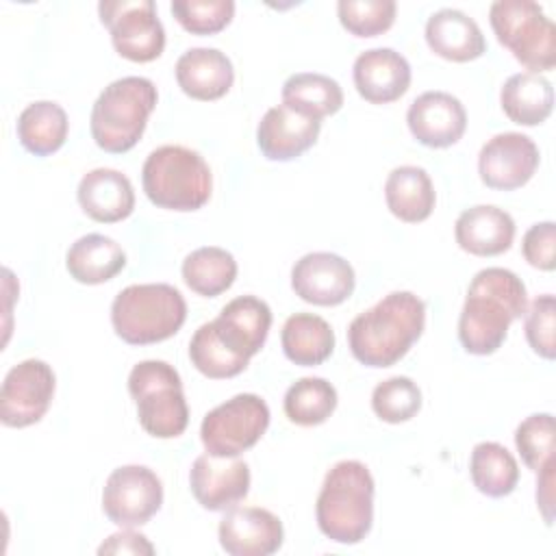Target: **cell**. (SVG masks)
Segmentation results:
<instances>
[{"label":"cell","instance_id":"obj_13","mask_svg":"<svg viewBox=\"0 0 556 556\" xmlns=\"http://www.w3.org/2000/svg\"><path fill=\"white\" fill-rule=\"evenodd\" d=\"M539 167L536 143L521 132H500L491 137L478 154L480 180L500 191L523 187Z\"/></svg>","mask_w":556,"mask_h":556},{"label":"cell","instance_id":"obj_19","mask_svg":"<svg viewBox=\"0 0 556 556\" xmlns=\"http://www.w3.org/2000/svg\"><path fill=\"white\" fill-rule=\"evenodd\" d=\"M352 78L358 96L371 104L400 100L410 87V65L393 48H371L356 56Z\"/></svg>","mask_w":556,"mask_h":556},{"label":"cell","instance_id":"obj_24","mask_svg":"<svg viewBox=\"0 0 556 556\" xmlns=\"http://www.w3.org/2000/svg\"><path fill=\"white\" fill-rule=\"evenodd\" d=\"M428 48L454 63H467L486 52V41L473 17L458 9H439L426 22Z\"/></svg>","mask_w":556,"mask_h":556},{"label":"cell","instance_id":"obj_32","mask_svg":"<svg viewBox=\"0 0 556 556\" xmlns=\"http://www.w3.org/2000/svg\"><path fill=\"white\" fill-rule=\"evenodd\" d=\"M180 271L191 291L204 298H215L232 287L237 278V261L224 248L204 245L185 256Z\"/></svg>","mask_w":556,"mask_h":556},{"label":"cell","instance_id":"obj_23","mask_svg":"<svg viewBox=\"0 0 556 556\" xmlns=\"http://www.w3.org/2000/svg\"><path fill=\"white\" fill-rule=\"evenodd\" d=\"M176 80L193 100H219L235 83L230 59L217 48H189L176 61Z\"/></svg>","mask_w":556,"mask_h":556},{"label":"cell","instance_id":"obj_29","mask_svg":"<svg viewBox=\"0 0 556 556\" xmlns=\"http://www.w3.org/2000/svg\"><path fill=\"white\" fill-rule=\"evenodd\" d=\"M67 113L52 100L30 102L17 117V139L35 156L54 154L67 139Z\"/></svg>","mask_w":556,"mask_h":556},{"label":"cell","instance_id":"obj_18","mask_svg":"<svg viewBox=\"0 0 556 556\" xmlns=\"http://www.w3.org/2000/svg\"><path fill=\"white\" fill-rule=\"evenodd\" d=\"M211 324L217 339L235 356L250 361L265 345L271 328V308L256 295H239Z\"/></svg>","mask_w":556,"mask_h":556},{"label":"cell","instance_id":"obj_2","mask_svg":"<svg viewBox=\"0 0 556 556\" xmlns=\"http://www.w3.org/2000/svg\"><path fill=\"white\" fill-rule=\"evenodd\" d=\"M424 326V300L410 291H393L350 321L348 345L365 367H391L415 345Z\"/></svg>","mask_w":556,"mask_h":556},{"label":"cell","instance_id":"obj_37","mask_svg":"<svg viewBox=\"0 0 556 556\" xmlns=\"http://www.w3.org/2000/svg\"><path fill=\"white\" fill-rule=\"evenodd\" d=\"M393 0H339L337 13L341 26L354 37H376L395 22Z\"/></svg>","mask_w":556,"mask_h":556},{"label":"cell","instance_id":"obj_15","mask_svg":"<svg viewBox=\"0 0 556 556\" xmlns=\"http://www.w3.org/2000/svg\"><path fill=\"white\" fill-rule=\"evenodd\" d=\"M250 467L241 458L202 454L189 471V486L198 504L206 510H230L250 493Z\"/></svg>","mask_w":556,"mask_h":556},{"label":"cell","instance_id":"obj_28","mask_svg":"<svg viewBox=\"0 0 556 556\" xmlns=\"http://www.w3.org/2000/svg\"><path fill=\"white\" fill-rule=\"evenodd\" d=\"M280 343L291 363L315 367L332 354L334 332L324 317L313 313H295L285 321Z\"/></svg>","mask_w":556,"mask_h":556},{"label":"cell","instance_id":"obj_39","mask_svg":"<svg viewBox=\"0 0 556 556\" xmlns=\"http://www.w3.org/2000/svg\"><path fill=\"white\" fill-rule=\"evenodd\" d=\"M526 321H523V330H526V339L530 343V348L552 361L556 356V339H554V328H556V300L552 293H543L539 295L530 308H526Z\"/></svg>","mask_w":556,"mask_h":556},{"label":"cell","instance_id":"obj_33","mask_svg":"<svg viewBox=\"0 0 556 556\" xmlns=\"http://www.w3.org/2000/svg\"><path fill=\"white\" fill-rule=\"evenodd\" d=\"M285 415L298 426H319L337 408V389L319 376L293 382L285 393Z\"/></svg>","mask_w":556,"mask_h":556},{"label":"cell","instance_id":"obj_41","mask_svg":"<svg viewBox=\"0 0 556 556\" xmlns=\"http://www.w3.org/2000/svg\"><path fill=\"white\" fill-rule=\"evenodd\" d=\"M98 554H154V545L139 532L130 528L111 534L100 547Z\"/></svg>","mask_w":556,"mask_h":556},{"label":"cell","instance_id":"obj_34","mask_svg":"<svg viewBox=\"0 0 556 556\" xmlns=\"http://www.w3.org/2000/svg\"><path fill=\"white\" fill-rule=\"evenodd\" d=\"M189 358L193 363V367L213 380H222V378H235L239 376L250 361L235 356L215 334L213 324L206 321L202 324L191 341H189Z\"/></svg>","mask_w":556,"mask_h":556},{"label":"cell","instance_id":"obj_10","mask_svg":"<svg viewBox=\"0 0 556 556\" xmlns=\"http://www.w3.org/2000/svg\"><path fill=\"white\" fill-rule=\"evenodd\" d=\"M98 13L119 56L148 63L163 54L165 28L152 0H104L98 4Z\"/></svg>","mask_w":556,"mask_h":556},{"label":"cell","instance_id":"obj_36","mask_svg":"<svg viewBox=\"0 0 556 556\" xmlns=\"http://www.w3.org/2000/svg\"><path fill=\"white\" fill-rule=\"evenodd\" d=\"M515 445L528 469L541 471L554 460L556 428L552 413H534L526 417L515 430Z\"/></svg>","mask_w":556,"mask_h":556},{"label":"cell","instance_id":"obj_9","mask_svg":"<svg viewBox=\"0 0 556 556\" xmlns=\"http://www.w3.org/2000/svg\"><path fill=\"white\" fill-rule=\"evenodd\" d=\"M269 406L256 393H239L208 410L200 439L211 456L235 458L258 443L269 426Z\"/></svg>","mask_w":556,"mask_h":556},{"label":"cell","instance_id":"obj_27","mask_svg":"<svg viewBox=\"0 0 556 556\" xmlns=\"http://www.w3.org/2000/svg\"><path fill=\"white\" fill-rule=\"evenodd\" d=\"M500 104L510 122L536 126L543 124L554 109V87L541 74L519 72L502 85Z\"/></svg>","mask_w":556,"mask_h":556},{"label":"cell","instance_id":"obj_17","mask_svg":"<svg viewBox=\"0 0 556 556\" xmlns=\"http://www.w3.org/2000/svg\"><path fill=\"white\" fill-rule=\"evenodd\" d=\"M406 124L421 146L447 148L465 135L467 111L463 102L447 91H424L410 102Z\"/></svg>","mask_w":556,"mask_h":556},{"label":"cell","instance_id":"obj_38","mask_svg":"<svg viewBox=\"0 0 556 556\" xmlns=\"http://www.w3.org/2000/svg\"><path fill=\"white\" fill-rule=\"evenodd\" d=\"M176 22L191 35H215L224 30L232 15V0H174L169 7Z\"/></svg>","mask_w":556,"mask_h":556},{"label":"cell","instance_id":"obj_40","mask_svg":"<svg viewBox=\"0 0 556 556\" xmlns=\"http://www.w3.org/2000/svg\"><path fill=\"white\" fill-rule=\"evenodd\" d=\"M523 258L543 271H552L556 267V224L539 222L530 226L521 239Z\"/></svg>","mask_w":556,"mask_h":556},{"label":"cell","instance_id":"obj_5","mask_svg":"<svg viewBox=\"0 0 556 556\" xmlns=\"http://www.w3.org/2000/svg\"><path fill=\"white\" fill-rule=\"evenodd\" d=\"M159 100L156 87L143 76H124L106 85L91 109V137L111 154L128 152L141 139Z\"/></svg>","mask_w":556,"mask_h":556},{"label":"cell","instance_id":"obj_12","mask_svg":"<svg viewBox=\"0 0 556 556\" xmlns=\"http://www.w3.org/2000/svg\"><path fill=\"white\" fill-rule=\"evenodd\" d=\"M56 378L39 358H26L9 369L0 389V419L9 428L37 424L50 408Z\"/></svg>","mask_w":556,"mask_h":556},{"label":"cell","instance_id":"obj_42","mask_svg":"<svg viewBox=\"0 0 556 556\" xmlns=\"http://www.w3.org/2000/svg\"><path fill=\"white\" fill-rule=\"evenodd\" d=\"M554 467L556 463L549 460L541 471H536V506L547 526L554 521Z\"/></svg>","mask_w":556,"mask_h":556},{"label":"cell","instance_id":"obj_8","mask_svg":"<svg viewBox=\"0 0 556 556\" xmlns=\"http://www.w3.org/2000/svg\"><path fill=\"white\" fill-rule=\"evenodd\" d=\"M489 22L497 41L532 74L556 65V28L536 2L495 0L489 9Z\"/></svg>","mask_w":556,"mask_h":556},{"label":"cell","instance_id":"obj_20","mask_svg":"<svg viewBox=\"0 0 556 556\" xmlns=\"http://www.w3.org/2000/svg\"><path fill=\"white\" fill-rule=\"evenodd\" d=\"M321 122L306 117L285 104L271 106L258 122L256 143L269 161H293L319 137Z\"/></svg>","mask_w":556,"mask_h":556},{"label":"cell","instance_id":"obj_35","mask_svg":"<svg viewBox=\"0 0 556 556\" xmlns=\"http://www.w3.org/2000/svg\"><path fill=\"white\" fill-rule=\"evenodd\" d=\"M374 413L387 424L413 419L421 408V389L408 376H393L376 384L371 393Z\"/></svg>","mask_w":556,"mask_h":556},{"label":"cell","instance_id":"obj_7","mask_svg":"<svg viewBox=\"0 0 556 556\" xmlns=\"http://www.w3.org/2000/svg\"><path fill=\"white\" fill-rule=\"evenodd\" d=\"M128 391L137 404L141 428L156 439L180 437L189 424V406L180 374L165 361H141L128 374Z\"/></svg>","mask_w":556,"mask_h":556},{"label":"cell","instance_id":"obj_3","mask_svg":"<svg viewBox=\"0 0 556 556\" xmlns=\"http://www.w3.org/2000/svg\"><path fill=\"white\" fill-rule=\"evenodd\" d=\"M374 476L361 460L334 463L319 489L315 519L324 536L341 545L361 543L374 523Z\"/></svg>","mask_w":556,"mask_h":556},{"label":"cell","instance_id":"obj_4","mask_svg":"<svg viewBox=\"0 0 556 556\" xmlns=\"http://www.w3.org/2000/svg\"><path fill=\"white\" fill-rule=\"evenodd\" d=\"M187 319L182 293L167 282L130 285L111 304L115 334L130 345H150L174 337Z\"/></svg>","mask_w":556,"mask_h":556},{"label":"cell","instance_id":"obj_21","mask_svg":"<svg viewBox=\"0 0 556 556\" xmlns=\"http://www.w3.org/2000/svg\"><path fill=\"white\" fill-rule=\"evenodd\" d=\"M454 239L473 256H497L513 245L515 219L493 204H476L456 217Z\"/></svg>","mask_w":556,"mask_h":556},{"label":"cell","instance_id":"obj_11","mask_svg":"<svg viewBox=\"0 0 556 556\" xmlns=\"http://www.w3.org/2000/svg\"><path fill=\"white\" fill-rule=\"evenodd\" d=\"M163 504V484L146 465L113 469L102 489V510L119 528L148 523Z\"/></svg>","mask_w":556,"mask_h":556},{"label":"cell","instance_id":"obj_26","mask_svg":"<svg viewBox=\"0 0 556 556\" xmlns=\"http://www.w3.org/2000/svg\"><path fill=\"white\" fill-rule=\"evenodd\" d=\"M387 208L406 224H419L430 217L437 193L424 167L400 165L391 169L384 182Z\"/></svg>","mask_w":556,"mask_h":556},{"label":"cell","instance_id":"obj_6","mask_svg":"<svg viewBox=\"0 0 556 556\" xmlns=\"http://www.w3.org/2000/svg\"><path fill=\"white\" fill-rule=\"evenodd\" d=\"M148 200L167 211H198L213 189L208 163L191 148L161 146L152 150L141 169Z\"/></svg>","mask_w":556,"mask_h":556},{"label":"cell","instance_id":"obj_1","mask_svg":"<svg viewBox=\"0 0 556 556\" xmlns=\"http://www.w3.org/2000/svg\"><path fill=\"white\" fill-rule=\"evenodd\" d=\"M528 308L521 278L504 267L480 269L467 289L458 317V341L476 356L493 354L506 341L508 328Z\"/></svg>","mask_w":556,"mask_h":556},{"label":"cell","instance_id":"obj_14","mask_svg":"<svg viewBox=\"0 0 556 556\" xmlns=\"http://www.w3.org/2000/svg\"><path fill=\"white\" fill-rule=\"evenodd\" d=\"M356 285L354 267L332 252H308L291 269V289L315 306H337L345 302Z\"/></svg>","mask_w":556,"mask_h":556},{"label":"cell","instance_id":"obj_16","mask_svg":"<svg viewBox=\"0 0 556 556\" xmlns=\"http://www.w3.org/2000/svg\"><path fill=\"white\" fill-rule=\"evenodd\" d=\"M219 545L230 556H269L282 547V521L267 508L235 506L217 526Z\"/></svg>","mask_w":556,"mask_h":556},{"label":"cell","instance_id":"obj_30","mask_svg":"<svg viewBox=\"0 0 556 556\" xmlns=\"http://www.w3.org/2000/svg\"><path fill=\"white\" fill-rule=\"evenodd\" d=\"M282 104L321 122L343 106V89L326 74L300 72L285 80Z\"/></svg>","mask_w":556,"mask_h":556},{"label":"cell","instance_id":"obj_31","mask_svg":"<svg viewBox=\"0 0 556 556\" xmlns=\"http://www.w3.org/2000/svg\"><path fill=\"white\" fill-rule=\"evenodd\" d=\"M469 473L473 486L486 497L510 495L519 482V465L515 456L497 441H482L473 445Z\"/></svg>","mask_w":556,"mask_h":556},{"label":"cell","instance_id":"obj_25","mask_svg":"<svg viewBox=\"0 0 556 556\" xmlns=\"http://www.w3.org/2000/svg\"><path fill=\"white\" fill-rule=\"evenodd\" d=\"M65 267L76 282L102 285L126 267V252L115 239L89 232L70 245Z\"/></svg>","mask_w":556,"mask_h":556},{"label":"cell","instance_id":"obj_22","mask_svg":"<svg viewBox=\"0 0 556 556\" xmlns=\"http://www.w3.org/2000/svg\"><path fill=\"white\" fill-rule=\"evenodd\" d=\"M80 208L96 222L115 224L126 219L135 208V189L126 174L111 167L87 172L76 189Z\"/></svg>","mask_w":556,"mask_h":556}]
</instances>
